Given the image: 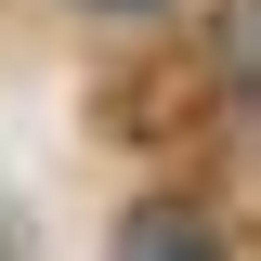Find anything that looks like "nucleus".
Masks as SVG:
<instances>
[{
  "instance_id": "1",
  "label": "nucleus",
  "mask_w": 261,
  "mask_h": 261,
  "mask_svg": "<svg viewBox=\"0 0 261 261\" xmlns=\"http://www.w3.org/2000/svg\"><path fill=\"white\" fill-rule=\"evenodd\" d=\"M118 13H130V0H118Z\"/></svg>"
}]
</instances>
